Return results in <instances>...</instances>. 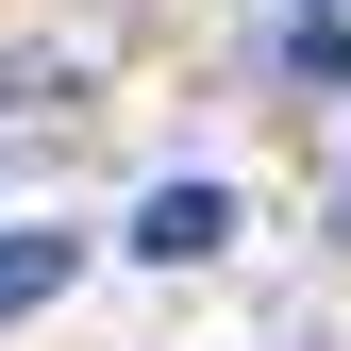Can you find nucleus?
<instances>
[{
	"instance_id": "obj_1",
	"label": "nucleus",
	"mask_w": 351,
	"mask_h": 351,
	"mask_svg": "<svg viewBox=\"0 0 351 351\" xmlns=\"http://www.w3.org/2000/svg\"><path fill=\"white\" fill-rule=\"evenodd\" d=\"M217 234H234V184H151L134 201V251H151V268H201Z\"/></svg>"
},
{
	"instance_id": "obj_2",
	"label": "nucleus",
	"mask_w": 351,
	"mask_h": 351,
	"mask_svg": "<svg viewBox=\"0 0 351 351\" xmlns=\"http://www.w3.org/2000/svg\"><path fill=\"white\" fill-rule=\"evenodd\" d=\"M51 285H67V234H0V318H34Z\"/></svg>"
}]
</instances>
